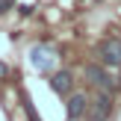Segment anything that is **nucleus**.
Listing matches in <instances>:
<instances>
[{"label":"nucleus","mask_w":121,"mask_h":121,"mask_svg":"<svg viewBox=\"0 0 121 121\" xmlns=\"http://www.w3.org/2000/svg\"><path fill=\"white\" fill-rule=\"evenodd\" d=\"M98 56H100L104 65L118 68V65H121V39H104L98 44Z\"/></svg>","instance_id":"f257e3e1"},{"label":"nucleus","mask_w":121,"mask_h":121,"mask_svg":"<svg viewBox=\"0 0 121 121\" xmlns=\"http://www.w3.org/2000/svg\"><path fill=\"white\" fill-rule=\"evenodd\" d=\"M30 62H33L39 71H47L53 62H56V53H53V47L39 44V47H33V50H30Z\"/></svg>","instance_id":"f03ea898"},{"label":"nucleus","mask_w":121,"mask_h":121,"mask_svg":"<svg viewBox=\"0 0 121 121\" xmlns=\"http://www.w3.org/2000/svg\"><path fill=\"white\" fill-rule=\"evenodd\" d=\"M86 80H92L98 89H112V77L100 65H86Z\"/></svg>","instance_id":"7ed1b4c3"},{"label":"nucleus","mask_w":121,"mask_h":121,"mask_svg":"<svg viewBox=\"0 0 121 121\" xmlns=\"http://www.w3.org/2000/svg\"><path fill=\"white\" fill-rule=\"evenodd\" d=\"M71 86H74V77H71L68 71H56V74L50 77V89H53L56 95H68Z\"/></svg>","instance_id":"20e7f679"},{"label":"nucleus","mask_w":121,"mask_h":121,"mask_svg":"<svg viewBox=\"0 0 121 121\" xmlns=\"http://www.w3.org/2000/svg\"><path fill=\"white\" fill-rule=\"evenodd\" d=\"M109 112H112V104H109V98H106V95H100V98L89 106V118H92V121H104Z\"/></svg>","instance_id":"39448f33"},{"label":"nucleus","mask_w":121,"mask_h":121,"mask_svg":"<svg viewBox=\"0 0 121 121\" xmlns=\"http://www.w3.org/2000/svg\"><path fill=\"white\" fill-rule=\"evenodd\" d=\"M86 109H89L86 95H71V100H68V118H83Z\"/></svg>","instance_id":"423d86ee"},{"label":"nucleus","mask_w":121,"mask_h":121,"mask_svg":"<svg viewBox=\"0 0 121 121\" xmlns=\"http://www.w3.org/2000/svg\"><path fill=\"white\" fill-rule=\"evenodd\" d=\"M12 3H15V0H0V15H3V12H9Z\"/></svg>","instance_id":"0eeeda50"}]
</instances>
